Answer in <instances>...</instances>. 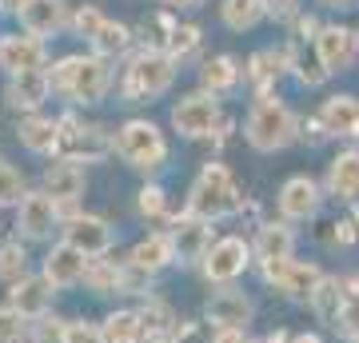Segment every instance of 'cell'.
<instances>
[{"mask_svg":"<svg viewBox=\"0 0 359 343\" xmlns=\"http://www.w3.org/2000/svg\"><path fill=\"white\" fill-rule=\"evenodd\" d=\"M320 120L327 136L335 140H359V96L355 92H335L320 104Z\"/></svg>","mask_w":359,"mask_h":343,"instance_id":"cell-13","label":"cell"},{"mask_svg":"<svg viewBox=\"0 0 359 343\" xmlns=\"http://www.w3.org/2000/svg\"><path fill=\"white\" fill-rule=\"evenodd\" d=\"M168 240H172V252H176L180 264H196V260H204L208 248H212V224L208 220H196V216H180L168 231Z\"/></svg>","mask_w":359,"mask_h":343,"instance_id":"cell-12","label":"cell"},{"mask_svg":"<svg viewBox=\"0 0 359 343\" xmlns=\"http://www.w3.org/2000/svg\"><path fill=\"white\" fill-rule=\"evenodd\" d=\"M112 148L132 168H140V172H156V168H164L168 160V144H164V132L152 124V120H128V124L116 132Z\"/></svg>","mask_w":359,"mask_h":343,"instance_id":"cell-5","label":"cell"},{"mask_svg":"<svg viewBox=\"0 0 359 343\" xmlns=\"http://www.w3.org/2000/svg\"><path fill=\"white\" fill-rule=\"evenodd\" d=\"M92 292H124V267L108 264V260H88V271H84Z\"/></svg>","mask_w":359,"mask_h":343,"instance_id":"cell-33","label":"cell"},{"mask_svg":"<svg viewBox=\"0 0 359 343\" xmlns=\"http://www.w3.org/2000/svg\"><path fill=\"white\" fill-rule=\"evenodd\" d=\"M84 191V172H80L72 160H60V164H52L48 172H44V196H48L56 208L60 203H72Z\"/></svg>","mask_w":359,"mask_h":343,"instance_id":"cell-23","label":"cell"},{"mask_svg":"<svg viewBox=\"0 0 359 343\" xmlns=\"http://www.w3.org/2000/svg\"><path fill=\"white\" fill-rule=\"evenodd\" d=\"M287 72H292L304 88H323V84L332 80V72L320 64L316 48H311V44H295V40H287Z\"/></svg>","mask_w":359,"mask_h":343,"instance_id":"cell-22","label":"cell"},{"mask_svg":"<svg viewBox=\"0 0 359 343\" xmlns=\"http://www.w3.org/2000/svg\"><path fill=\"white\" fill-rule=\"evenodd\" d=\"M264 4H268V16L280 25H292L295 13H304V0H264Z\"/></svg>","mask_w":359,"mask_h":343,"instance_id":"cell-46","label":"cell"},{"mask_svg":"<svg viewBox=\"0 0 359 343\" xmlns=\"http://www.w3.org/2000/svg\"><path fill=\"white\" fill-rule=\"evenodd\" d=\"M240 76H244V68H240V60L228 56V52H219V56L204 60V68H200V84H204L208 96H224V92H231L236 84H240Z\"/></svg>","mask_w":359,"mask_h":343,"instance_id":"cell-25","label":"cell"},{"mask_svg":"<svg viewBox=\"0 0 359 343\" xmlns=\"http://www.w3.org/2000/svg\"><path fill=\"white\" fill-rule=\"evenodd\" d=\"M28 319L16 316L13 307H0V343H25Z\"/></svg>","mask_w":359,"mask_h":343,"instance_id":"cell-38","label":"cell"},{"mask_svg":"<svg viewBox=\"0 0 359 343\" xmlns=\"http://www.w3.org/2000/svg\"><path fill=\"white\" fill-rule=\"evenodd\" d=\"M0 64L8 72H32V68H44V44L40 36H4L0 40Z\"/></svg>","mask_w":359,"mask_h":343,"instance_id":"cell-19","label":"cell"},{"mask_svg":"<svg viewBox=\"0 0 359 343\" xmlns=\"http://www.w3.org/2000/svg\"><path fill=\"white\" fill-rule=\"evenodd\" d=\"M164 208H168L164 188H160V184H144L140 188V212L144 216H164Z\"/></svg>","mask_w":359,"mask_h":343,"instance_id":"cell-45","label":"cell"},{"mask_svg":"<svg viewBox=\"0 0 359 343\" xmlns=\"http://www.w3.org/2000/svg\"><path fill=\"white\" fill-rule=\"evenodd\" d=\"M351 220H355V224H359V196H355V200H351Z\"/></svg>","mask_w":359,"mask_h":343,"instance_id":"cell-56","label":"cell"},{"mask_svg":"<svg viewBox=\"0 0 359 343\" xmlns=\"http://www.w3.org/2000/svg\"><path fill=\"white\" fill-rule=\"evenodd\" d=\"M292 343H323V339H320V335H311V331H304V335H295Z\"/></svg>","mask_w":359,"mask_h":343,"instance_id":"cell-54","label":"cell"},{"mask_svg":"<svg viewBox=\"0 0 359 343\" xmlns=\"http://www.w3.org/2000/svg\"><path fill=\"white\" fill-rule=\"evenodd\" d=\"M60 343H104V331L96 323H65Z\"/></svg>","mask_w":359,"mask_h":343,"instance_id":"cell-42","label":"cell"},{"mask_svg":"<svg viewBox=\"0 0 359 343\" xmlns=\"http://www.w3.org/2000/svg\"><path fill=\"white\" fill-rule=\"evenodd\" d=\"M248 255H252V248H248L240 236H224V240H216L212 248H208L204 255V271L212 283H231L244 276L248 267Z\"/></svg>","mask_w":359,"mask_h":343,"instance_id":"cell-10","label":"cell"},{"mask_svg":"<svg viewBox=\"0 0 359 343\" xmlns=\"http://www.w3.org/2000/svg\"><path fill=\"white\" fill-rule=\"evenodd\" d=\"M4 4H8V8H16V13H20V8H25L28 0H4Z\"/></svg>","mask_w":359,"mask_h":343,"instance_id":"cell-55","label":"cell"},{"mask_svg":"<svg viewBox=\"0 0 359 343\" xmlns=\"http://www.w3.org/2000/svg\"><path fill=\"white\" fill-rule=\"evenodd\" d=\"M176 260V252H172V240H168L164 231H156V236H148V240H140L136 248H132V267H140V271H148V276H156V271H164L168 264Z\"/></svg>","mask_w":359,"mask_h":343,"instance_id":"cell-27","label":"cell"},{"mask_svg":"<svg viewBox=\"0 0 359 343\" xmlns=\"http://www.w3.org/2000/svg\"><path fill=\"white\" fill-rule=\"evenodd\" d=\"M172 335H176V343H212L216 339V328H212L208 319H188V323H180Z\"/></svg>","mask_w":359,"mask_h":343,"instance_id":"cell-40","label":"cell"},{"mask_svg":"<svg viewBox=\"0 0 359 343\" xmlns=\"http://www.w3.org/2000/svg\"><path fill=\"white\" fill-rule=\"evenodd\" d=\"M264 280L276 283L292 300H311L323 280V271L316 264H304V260H276V264H264Z\"/></svg>","mask_w":359,"mask_h":343,"instance_id":"cell-9","label":"cell"},{"mask_svg":"<svg viewBox=\"0 0 359 343\" xmlns=\"http://www.w3.org/2000/svg\"><path fill=\"white\" fill-rule=\"evenodd\" d=\"M335 328L344 331V335H351V339H359V283L355 280L344 288V311L335 319Z\"/></svg>","mask_w":359,"mask_h":343,"instance_id":"cell-37","label":"cell"},{"mask_svg":"<svg viewBox=\"0 0 359 343\" xmlns=\"http://www.w3.org/2000/svg\"><path fill=\"white\" fill-rule=\"evenodd\" d=\"M52 92V80L44 68H32V72H16L13 84H8V100L16 108H40V104L48 100Z\"/></svg>","mask_w":359,"mask_h":343,"instance_id":"cell-26","label":"cell"},{"mask_svg":"<svg viewBox=\"0 0 359 343\" xmlns=\"http://www.w3.org/2000/svg\"><path fill=\"white\" fill-rule=\"evenodd\" d=\"M244 136L256 152H283L287 144L299 140V120L287 104L271 92V96H256V104L248 108Z\"/></svg>","mask_w":359,"mask_h":343,"instance_id":"cell-2","label":"cell"},{"mask_svg":"<svg viewBox=\"0 0 359 343\" xmlns=\"http://www.w3.org/2000/svg\"><path fill=\"white\" fill-rule=\"evenodd\" d=\"M52 88H60L76 104H100L112 88V68L104 56H65L52 68Z\"/></svg>","mask_w":359,"mask_h":343,"instance_id":"cell-3","label":"cell"},{"mask_svg":"<svg viewBox=\"0 0 359 343\" xmlns=\"http://www.w3.org/2000/svg\"><path fill=\"white\" fill-rule=\"evenodd\" d=\"M168 8H196V4H204V0H164Z\"/></svg>","mask_w":359,"mask_h":343,"instance_id":"cell-52","label":"cell"},{"mask_svg":"<svg viewBox=\"0 0 359 343\" xmlns=\"http://www.w3.org/2000/svg\"><path fill=\"white\" fill-rule=\"evenodd\" d=\"M84 271H88V255L76 252L72 243H56L44 260V280L52 288H72V283L84 280Z\"/></svg>","mask_w":359,"mask_h":343,"instance_id":"cell-15","label":"cell"},{"mask_svg":"<svg viewBox=\"0 0 359 343\" xmlns=\"http://www.w3.org/2000/svg\"><path fill=\"white\" fill-rule=\"evenodd\" d=\"M176 80V60L168 56L164 48H144L132 56L128 72H124V96L132 104L152 100V96H164Z\"/></svg>","mask_w":359,"mask_h":343,"instance_id":"cell-4","label":"cell"},{"mask_svg":"<svg viewBox=\"0 0 359 343\" xmlns=\"http://www.w3.org/2000/svg\"><path fill=\"white\" fill-rule=\"evenodd\" d=\"M259 343H292V339H287L283 331H271V335H264V339H259Z\"/></svg>","mask_w":359,"mask_h":343,"instance_id":"cell-53","label":"cell"},{"mask_svg":"<svg viewBox=\"0 0 359 343\" xmlns=\"http://www.w3.org/2000/svg\"><path fill=\"white\" fill-rule=\"evenodd\" d=\"M200 40H204L200 25H176L172 28V36H168V44H164V52L180 64V60H188V56L200 52Z\"/></svg>","mask_w":359,"mask_h":343,"instance_id":"cell-35","label":"cell"},{"mask_svg":"<svg viewBox=\"0 0 359 343\" xmlns=\"http://www.w3.org/2000/svg\"><path fill=\"white\" fill-rule=\"evenodd\" d=\"M65 243H72L76 252H84L92 260V255H104L112 248V228H108L100 216H72Z\"/></svg>","mask_w":359,"mask_h":343,"instance_id":"cell-16","label":"cell"},{"mask_svg":"<svg viewBox=\"0 0 359 343\" xmlns=\"http://www.w3.org/2000/svg\"><path fill=\"white\" fill-rule=\"evenodd\" d=\"M299 140H308V144L332 140V136H327V128H323V120H320V112L308 116V120H299Z\"/></svg>","mask_w":359,"mask_h":343,"instance_id":"cell-48","label":"cell"},{"mask_svg":"<svg viewBox=\"0 0 359 343\" xmlns=\"http://www.w3.org/2000/svg\"><path fill=\"white\" fill-rule=\"evenodd\" d=\"M16 228L25 231L28 240H44V236L56 228V203H52L44 191H32V196H25V200H20Z\"/></svg>","mask_w":359,"mask_h":343,"instance_id":"cell-18","label":"cell"},{"mask_svg":"<svg viewBox=\"0 0 359 343\" xmlns=\"http://www.w3.org/2000/svg\"><path fill=\"white\" fill-rule=\"evenodd\" d=\"M283 72H287V44H280V48H259L244 64V80L256 88V96H271Z\"/></svg>","mask_w":359,"mask_h":343,"instance_id":"cell-14","label":"cell"},{"mask_svg":"<svg viewBox=\"0 0 359 343\" xmlns=\"http://www.w3.org/2000/svg\"><path fill=\"white\" fill-rule=\"evenodd\" d=\"M244 188L236 184V176L228 172V164H219V160H212V164H204V172H200V180L192 184V196H188V216L196 220H228L236 216V212H244Z\"/></svg>","mask_w":359,"mask_h":343,"instance_id":"cell-1","label":"cell"},{"mask_svg":"<svg viewBox=\"0 0 359 343\" xmlns=\"http://www.w3.org/2000/svg\"><path fill=\"white\" fill-rule=\"evenodd\" d=\"M172 128L188 140H200V136H212L219 128V100L208 96V92H192L172 108Z\"/></svg>","mask_w":359,"mask_h":343,"instance_id":"cell-8","label":"cell"},{"mask_svg":"<svg viewBox=\"0 0 359 343\" xmlns=\"http://www.w3.org/2000/svg\"><path fill=\"white\" fill-rule=\"evenodd\" d=\"M25 200V180L16 168H8L0 160V203H20Z\"/></svg>","mask_w":359,"mask_h":343,"instance_id":"cell-39","label":"cell"},{"mask_svg":"<svg viewBox=\"0 0 359 343\" xmlns=\"http://www.w3.org/2000/svg\"><path fill=\"white\" fill-rule=\"evenodd\" d=\"M132 44V28L120 25V20H104L100 32L92 36V48H96V56H104V60H112V56H120V52H128Z\"/></svg>","mask_w":359,"mask_h":343,"instance_id":"cell-31","label":"cell"},{"mask_svg":"<svg viewBox=\"0 0 359 343\" xmlns=\"http://www.w3.org/2000/svg\"><path fill=\"white\" fill-rule=\"evenodd\" d=\"M140 323H144V331H176L172 328V311L164 304H148L140 311Z\"/></svg>","mask_w":359,"mask_h":343,"instance_id":"cell-44","label":"cell"},{"mask_svg":"<svg viewBox=\"0 0 359 343\" xmlns=\"http://www.w3.org/2000/svg\"><path fill=\"white\" fill-rule=\"evenodd\" d=\"M295 252V231L287 220H271V224H264L256 236V255H259V264H276V260H292Z\"/></svg>","mask_w":359,"mask_h":343,"instance_id":"cell-24","label":"cell"},{"mask_svg":"<svg viewBox=\"0 0 359 343\" xmlns=\"http://www.w3.org/2000/svg\"><path fill=\"white\" fill-rule=\"evenodd\" d=\"M276 200H280V216L287 220V224H304V220H311L316 212H320L323 188L311 176H292L280 188V196H276Z\"/></svg>","mask_w":359,"mask_h":343,"instance_id":"cell-11","label":"cell"},{"mask_svg":"<svg viewBox=\"0 0 359 343\" xmlns=\"http://www.w3.org/2000/svg\"><path fill=\"white\" fill-rule=\"evenodd\" d=\"M219 20L231 28V32H252L268 20V4L264 0H224L219 4Z\"/></svg>","mask_w":359,"mask_h":343,"instance_id":"cell-29","label":"cell"},{"mask_svg":"<svg viewBox=\"0 0 359 343\" xmlns=\"http://www.w3.org/2000/svg\"><path fill=\"white\" fill-rule=\"evenodd\" d=\"M100 25H104V16H100V8H96V4H84V8H80L76 13V32L80 36H96V32H100Z\"/></svg>","mask_w":359,"mask_h":343,"instance_id":"cell-47","label":"cell"},{"mask_svg":"<svg viewBox=\"0 0 359 343\" xmlns=\"http://www.w3.org/2000/svg\"><path fill=\"white\" fill-rule=\"evenodd\" d=\"M20 144H25L28 152H52L56 148V124L52 120H40V116L25 120L20 124Z\"/></svg>","mask_w":359,"mask_h":343,"instance_id":"cell-34","label":"cell"},{"mask_svg":"<svg viewBox=\"0 0 359 343\" xmlns=\"http://www.w3.org/2000/svg\"><path fill=\"white\" fill-rule=\"evenodd\" d=\"M25 271H28V252L16 240L4 243V248H0V280L16 283V280H25Z\"/></svg>","mask_w":359,"mask_h":343,"instance_id":"cell-36","label":"cell"},{"mask_svg":"<svg viewBox=\"0 0 359 343\" xmlns=\"http://www.w3.org/2000/svg\"><path fill=\"white\" fill-rule=\"evenodd\" d=\"M311 48L320 56V64L339 76V72H351V64L359 60V28L351 25H339V20H323L316 40H311Z\"/></svg>","mask_w":359,"mask_h":343,"instance_id":"cell-6","label":"cell"},{"mask_svg":"<svg viewBox=\"0 0 359 343\" xmlns=\"http://www.w3.org/2000/svg\"><path fill=\"white\" fill-rule=\"evenodd\" d=\"M144 343H176V335H172V331H148Z\"/></svg>","mask_w":359,"mask_h":343,"instance_id":"cell-51","label":"cell"},{"mask_svg":"<svg viewBox=\"0 0 359 343\" xmlns=\"http://www.w3.org/2000/svg\"><path fill=\"white\" fill-rule=\"evenodd\" d=\"M212 343H248V335L240 328H224V331H216V339Z\"/></svg>","mask_w":359,"mask_h":343,"instance_id":"cell-49","label":"cell"},{"mask_svg":"<svg viewBox=\"0 0 359 343\" xmlns=\"http://www.w3.org/2000/svg\"><path fill=\"white\" fill-rule=\"evenodd\" d=\"M308 304L316 307V316L327 319V323L335 328V319H339V311H344V292H339V280H327V276H323L320 288H316V295H311Z\"/></svg>","mask_w":359,"mask_h":343,"instance_id":"cell-32","label":"cell"},{"mask_svg":"<svg viewBox=\"0 0 359 343\" xmlns=\"http://www.w3.org/2000/svg\"><path fill=\"white\" fill-rule=\"evenodd\" d=\"M327 243H335V248H355V243H359V224L351 216L335 220L332 231H327Z\"/></svg>","mask_w":359,"mask_h":343,"instance_id":"cell-43","label":"cell"},{"mask_svg":"<svg viewBox=\"0 0 359 343\" xmlns=\"http://www.w3.org/2000/svg\"><path fill=\"white\" fill-rule=\"evenodd\" d=\"M48 300H52V283L44 276H25V280L13 283V311L25 319H36L48 311Z\"/></svg>","mask_w":359,"mask_h":343,"instance_id":"cell-21","label":"cell"},{"mask_svg":"<svg viewBox=\"0 0 359 343\" xmlns=\"http://www.w3.org/2000/svg\"><path fill=\"white\" fill-rule=\"evenodd\" d=\"M248 319H252V304H248L240 292H216L208 300V323L216 331L224 328H248Z\"/></svg>","mask_w":359,"mask_h":343,"instance_id":"cell-20","label":"cell"},{"mask_svg":"<svg viewBox=\"0 0 359 343\" xmlns=\"http://www.w3.org/2000/svg\"><path fill=\"white\" fill-rule=\"evenodd\" d=\"M327 196L335 200L351 203L359 196V148H344V152L335 156L332 164H327Z\"/></svg>","mask_w":359,"mask_h":343,"instance_id":"cell-17","label":"cell"},{"mask_svg":"<svg viewBox=\"0 0 359 343\" xmlns=\"http://www.w3.org/2000/svg\"><path fill=\"white\" fill-rule=\"evenodd\" d=\"M112 140H108V132L96 124H80L76 116H65V120H56V152L65 156V160H100L108 156Z\"/></svg>","mask_w":359,"mask_h":343,"instance_id":"cell-7","label":"cell"},{"mask_svg":"<svg viewBox=\"0 0 359 343\" xmlns=\"http://www.w3.org/2000/svg\"><path fill=\"white\" fill-rule=\"evenodd\" d=\"M320 8H332V13H344V8H351V4H359V0H316Z\"/></svg>","mask_w":359,"mask_h":343,"instance_id":"cell-50","label":"cell"},{"mask_svg":"<svg viewBox=\"0 0 359 343\" xmlns=\"http://www.w3.org/2000/svg\"><path fill=\"white\" fill-rule=\"evenodd\" d=\"M320 16L316 13H308V8H304V13H295V20L287 28H292V40L295 44H311V40H316V32H320Z\"/></svg>","mask_w":359,"mask_h":343,"instance_id":"cell-41","label":"cell"},{"mask_svg":"<svg viewBox=\"0 0 359 343\" xmlns=\"http://www.w3.org/2000/svg\"><path fill=\"white\" fill-rule=\"evenodd\" d=\"M100 331H104V343H140L144 339L140 311H112Z\"/></svg>","mask_w":359,"mask_h":343,"instance_id":"cell-30","label":"cell"},{"mask_svg":"<svg viewBox=\"0 0 359 343\" xmlns=\"http://www.w3.org/2000/svg\"><path fill=\"white\" fill-rule=\"evenodd\" d=\"M20 20H25V28L32 36H52L65 25V4L60 0H28L20 8Z\"/></svg>","mask_w":359,"mask_h":343,"instance_id":"cell-28","label":"cell"}]
</instances>
